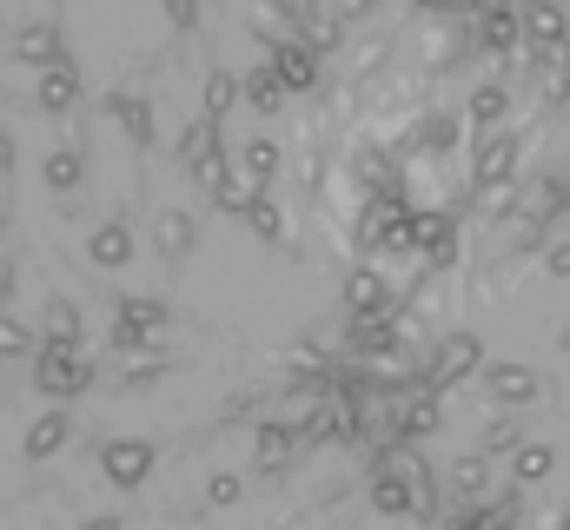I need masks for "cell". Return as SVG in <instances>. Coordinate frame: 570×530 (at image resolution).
Wrapping results in <instances>:
<instances>
[{
    "label": "cell",
    "instance_id": "6da1fadb",
    "mask_svg": "<svg viewBox=\"0 0 570 530\" xmlns=\"http://www.w3.org/2000/svg\"><path fill=\"white\" fill-rule=\"evenodd\" d=\"M478 365H484V338H478V332H451V338H444V345L431 352V365H425V385H431L438 398H444L451 385H458V379H471Z\"/></svg>",
    "mask_w": 570,
    "mask_h": 530
},
{
    "label": "cell",
    "instance_id": "7a4b0ae2",
    "mask_svg": "<svg viewBox=\"0 0 570 530\" xmlns=\"http://www.w3.org/2000/svg\"><path fill=\"white\" fill-rule=\"evenodd\" d=\"M33 385H40L47 398H80L87 385H94V365L80 359V345H47V352H40Z\"/></svg>",
    "mask_w": 570,
    "mask_h": 530
},
{
    "label": "cell",
    "instance_id": "3957f363",
    "mask_svg": "<svg viewBox=\"0 0 570 530\" xmlns=\"http://www.w3.org/2000/svg\"><path fill=\"white\" fill-rule=\"evenodd\" d=\"M518 153H524V139L518 132H498V139H484L478 146V159H471V193H491V186H511L518 179Z\"/></svg>",
    "mask_w": 570,
    "mask_h": 530
},
{
    "label": "cell",
    "instance_id": "277c9868",
    "mask_svg": "<svg viewBox=\"0 0 570 530\" xmlns=\"http://www.w3.org/2000/svg\"><path fill=\"white\" fill-rule=\"evenodd\" d=\"M419 53H425V73H451L464 53H478V40H471V20H431L425 40H419Z\"/></svg>",
    "mask_w": 570,
    "mask_h": 530
},
{
    "label": "cell",
    "instance_id": "5b68a950",
    "mask_svg": "<svg viewBox=\"0 0 570 530\" xmlns=\"http://www.w3.org/2000/svg\"><path fill=\"white\" fill-rule=\"evenodd\" d=\"M471 40H478V53H491L498 67H511L518 47H524V20H518V7H491V13H478Z\"/></svg>",
    "mask_w": 570,
    "mask_h": 530
},
{
    "label": "cell",
    "instance_id": "8992f818",
    "mask_svg": "<svg viewBox=\"0 0 570 530\" xmlns=\"http://www.w3.org/2000/svg\"><path fill=\"white\" fill-rule=\"evenodd\" d=\"M179 159H186V173H193V179H206V186H213V179L226 173V146H219V120H206V114H199V120L186 127V139H179Z\"/></svg>",
    "mask_w": 570,
    "mask_h": 530
},
{
    "label": "cell",
    "instance_id": "52a82bcc",
    "mask_svg": "<svg viewBox=\"0 0 570 530\" xmlns=\"http://www.w3.org/2000/svg\"><path fill=\"white\" fill-rule=\"evenodd\" d=\"M100 471H107V484L134 491V484L153 478V444H146V438H114V444H100Z\"/></svg>",
    "mask_w": 570,
    "mask_h": 530
},
{
    "label": "cell",
    "instance_id": "ba28073f",
    "mask_svg": "<svg viewBox=\"0 0 570 530\" xmlns=\"http://www.w3.org/2000/svg\"><path fill=\"white\" fill-rule=\"evenodd\" d=\"M524 47H564L570 40V13L558 0H524Z\"/></svg>",
    "mask_w": 570,
    "mask_h": 530
},
{
    "label": "cell",
    "instance_id": "9c48e42d",
    "mask_svg": "<svg viewBox=\"0 0 570 530\" xmlns=\"http://www.w3.org/2000/svg\"><path fill=\"white\" fill-rule=\"evenodd\" d=\"M345 312H352V318L392 312V285L379 278V265H352V272H345Z\"/></svg>",
    "mask_w": 570,
    "mask_h": 530
},
{
    "label": "cell",
    "instance_id": "30bf717a",
    "mask_svg": "<svg viewBox=\"0 0 570 530\" xmlns=\"http://www.w3.org/2000/svg\"><path fill=\"white\" fill-rule=\"evenodd\" d=\"M266 60H273V73H279L285 94H312V87H318V53H312V47L285 40V47H273Z\"/></svg>",
    "mask_w": 570,
    "mask_h": 530
},
{
    "label": "cell",
    "instance_id": "8fae6325",
    "mask_svg": "<svg viewBox=\"0 0 570 530\" xmlns=\"http://www.w3.org/2000/svg\"><path fill=\"white\" fill-rule=\"evenodd\" d=\"M13 53L27 60V67H67V40H60V27L53 20H40V27H20V40H13Z\"/></svg>",
    "mask_w": 570,
    "mask_h": 530
},
{
    "label": "cell",
    "instance_id": "7c38bea8",
    "mask_svg": "<svg viewBox=\"0 0 570 530\" xmlns=\"http://www.w3.org/2000/svg\"><path fill=\"white\" fill-rule=\"evenodd\" d=\"M193 239H199L193 213H179V206H173V213H159V219H153V246H159V259H166V265L186 259V253H193Z\"/></svg>",
    "mask_w": 570,
    "mask_h": 530
},
{
    "label": "cell",
    "instance_id": "4fadbf2b",
    "mask_svg": "<svg viewBox=\"0 0 570 530\" xmlns=\"http://www.w3.org/2000/svg\"><path fill=\"white\" fill-rule=\"evenodd\" d=\"M87 259L100 265V272H120V265L134 259V226H127V219H107V226L87 239Z\"/></svg>",
    "mask_w": 570,
    "mask_h": 530
},
{
    "label": "cell",
    "instance_id": "5bb4252c",
    "mask_svg": "<svg viewBox=\"0 0 570 530\" xmlns=\"http://www.w3.org/2000/svg\"><path fill=\"white\" fill-rule=\"evenodd\" d=\"M372 511H379V518H412V511H419V504H412V478H405V471H392V464H379Z\"/></svg>",
    "mask_w": 570,
    "mask_h": 530
},
{
    "label": "cell",
    "instance_id": "9a60e30c",
    "mask_svg": "<svg viewBox=\"0 0 570 530\" xmlns=\"http://www.w3.org/2000/svg\"><path fill=\"white\" fill-rule=\"evenodd\" d=\"M33 100H40V114H73V107H80V73H73V67H47Z\"/></svg>",
    "mask_w": 570,
    "mask_h": 530
},
{
    "label": "cell",
    "instance_id": "2e32d148",
    "mask_svg": "<svg viewBox=\"0 0 570 530\" xmlns=\"http://www.w3.org/2000/svg\"><path fill=\"white\" fill-rule=\"evenodd\" d=\"M73 438V418L67 411H47V418H33V431H27V464H47L60 444Z\"/></svg>",
    "mask_w": 570,
    "mask_h": 530
},
{
    "label": "cell",
    "instance_id": "e0dca14e",
    "mask_svg": "<svg viewBox=\"0 0 570 530\" xmlns=\"http://www.w3.org/2000/svg\"><path fill=\"white\" fill-rule=\"evenodd\" d=\"M107 114H114V120H120V127H127V139H134V146H153V107H146L140 94H107Z\"/></svg>",
    "mask_w": 570,
    "mask_h": 530
},
{
    "label": "cell",
    "instance_id": "ac0fdd59",
    "mask_svg": "<svg viewBox=\"0 0 570 530\" xmlns=\"http://www.w3.org/2000/svg\"><path fill=\"white\" fill-rule=\"evenodd\" d=\"M484 385H491L498 404H531V398H538V372H524V365H491Z\"/></svg>",
    "mask_w": 570,
    "mask_h": 530
},
{
    "label": "cell",
    "instance_id": "d6986e66",
    "mask_svg": "<svg viewBox=\"0 0 570 530\" xmlns=\"http://www.w3.org/2000/svg\"><path fill=\"white\" fill-rule=\"evenodd\" d=\"M292 451H298V438H292V424H259V478H285V464H292Z\"/></svg>",
    "mask_w": 570,
    "mask_h": 530
},
{
    "label": "cell",
    "instance_id": "ffe728a7",
    "mask_svg": "<svg viewBox=\"0 0 570 530\" xmlns=\"http://www.w3.org/2000/svg\"><path fill=\"white\" fill-rule=\"evenodd\" d=\"M504 114H511V94H504V87H478V94H471V107H464V132L498 127Z\"/></svg>",
    "mask_w": 570,
    "mask_h": 530
},
{
    "label": "cell",
    "instance_id": "44dd1931",
    "mask_svg": "<svg viewBox=\"0 0 570 530\" xmlns=\"http://www.w3.org/2000/svg\"><path fill=\"white\" fill-rule=\"evenodd\" d=\"M239 213H246V226H253L259 239H273V246H292V233H285V213L273 206V199H266V193H253Z\"/></svg>",
    "mask_w": 570,
    "mask_h": 530
},
{
    "label": "cell",
    "instance_id": "7402d4cb",
    "mask_svg": "<svg viewBox=\"0 0 570 530\" xmlns=\"http://www.w3.org/2000/svg\"><path fill=\"white\" fill-rule=\"evenodd\" d=\"M239 94L259 107V114H279V100H285V87H279V73H273V60H259L246 80H239Z\"/></svg>",
    "mask_w": 570,
    "mask_h": 530
},
{
    "label": "cell",
    "instance_id": "603a6c76",
    "mask_svg": "<svg viewBox=\"0 0 570 530\" xmlns=\"http://www.w3.org/2000/svg\"><path fill=\"white\" fill-rule=\"evenodd\" d=\"M239 173H246V186H253V193H266V179L279 173V146H273V139H253V146L239 153Z\"/></svg>",
    "mask_w": 570,
    "mask_h": 530
},
{
    "label": "cell",
    "instance_id": "cb8c5ba5",
    "mask_svg": "<svg viewBox=\"0 0 570 530\" xmlns=\"http://www.w3.org/2000/svg\"><path fill=\"white\" fill-rule=\"evenodd\" d=\"M551 471H558V451H551V444H518V464H511L518 491H524V484H544Z\"/></svg>",
    "mask_w": 570,
    "mask_h": 530
},
{
    "label": "cell",
    "instance_id": "d4e9b609",
    "mask_svg": "<svg viewBox=\"0 0 570 530\" xmlns=\"http://www.w3.org/2000/svg\"><path fill=\"white\" fill-rule=\"evenodd\" d=\"M338 33H345V20H338V13H312V20H298V47H312V53H332V47H338Z\"/></svg>",
    "mask_w": 570,
    "mask_h": 530
},
{
    "label": "cell",
    "instance_id": "484cf974",
    "mask_svg": "<svg viewBox=\"0 0 570 530\" xmlns=\"http://www.w3.org/2000/svg\"><path fill=\"white\" fill-rule=\"evenodd\" d=\"M233 100H239V80H233L226 67H213V73H206V120H226Z\"/></svg>",
    "mask_w": 570,
    "mask_h": 530
},
{
    "label": "cell",
    "instance_id": "4316f807",
    "mask_svg": "<svg viewBox=\"0 0 570 530\" xmlns=\"http://www.w3.org/2000/svg\"><path fill=\"white\" fill-rule=\"evenodd\" d=\"M40 173H47V186H53V193H73V186H80V153H73V146H60V153H47V166H40Z\"/></svg>",
    "mask_w": 570,
    "mask_h": 530
},
{
    "label": "cell",
    "instance_id": "83f0119b",
    "mask_svg": "<svg viewBox=\"0 0 570 530\" xmlns=\"http://www.w3.org/2000/svg\"><path fill=\"white\" fill-rule=\"evenodd\" d=\"M47 345H80V312H73L67 298L47 305Z\"/></svg>",
    "mask_w": 570,
    "mask_h": 530
},
{
    "label": "cell",
    "instance_id": "f1b7e54d",
    "mask_svg": "<svg viewBox=\"0 0 570 530\" xmlns=\"http://www.w3.org/2000/svg\"><path fill=\"white\" fill-rule=\"evenodd\" d=\"M120 325L159 332V325H166V305H159V298H120Z\"/></svg>",
    "mask_w": 570,
    "mask_h": 530
},
{
    "label": "cell",
    "instance_id": "f546056e",
    "mask_svg": "<svg viewBox=\"0 0 570 530\" xmlns=\"http://www.w3.org/2000/svg\"><path fill=\"white\" fill-rule=\"evenodd\" d=\"M451 484H458L464 498H478V491H484V451H464V458H451Z\"/></svg>",
    "mask_w": 570,
    "mask_h": 530
},
{
    "label": "cell",
    "instance_id": "4dcf8cb0",
    "mask_svg": "<svg viewBox=\"0 0 570 530\" xmlns=\"http://www.w3.org/2000/svg\"><path fill=\"white\" fill-rule=\"evenodd\" d=\"M518 438H524V424H518L511 411H498V418H491V438H484V444H491V451H511Z\"/></svg>",
    "mask_w": 570,
    "mask_h": 530
},
{
    "label": "cell",
    "instance_id": "1f68e13d",
    "mask_svg": "<svg viewBox=\"0 0 570 530\" xmlns=\"http://www.w3.org/2000/svg\"><path fill=\"white\" fill-rule=\"evenodd\" d=\"M0 352H7V359H20V352H33V332H27V325H13L7 312H0Z\"/></svg>",
    "mask_w": 570,
    "mask_h": 530
},
{
    "label": "cell",
    "instance_id": "d6a6232c",
    "mask_svg": "<svg viewBox=\"0 0 570 530\" xmlns=\"http://www.w3.org/2000/svg\"><path fill=\"white\" fill-rule=\"evenodd\" d=\"M239 491H246L239 478H213V484H206V504H239Z\"/></svg>",
    "mask_w": 570,
    "mask_h": 530
},
{
    "label": "cell",
    "instance_id": "836d02e7",
    "mask_svg": "<svg viewBox=\"0 0 570 530\" xmlns=\"http://www.w3.org/2000/svg\"><path fill=\"white\" fill-rule=\"evenodd\" d=\"M146 338H153V332H140V325H114V345H120V352H146Z\"/></svg>",
    "mask_w": 570,
    "mask_h": 530
},
{
    "label": "cell",
    "instance_id": "e575fe53",
    "mask_svg": "<svg viewBox=\"0 0 570 530\" xmlns=\"http://www.w3.org/2000/svg\"><path fill=\"white\" fill-rule=\"evenodd\" d=\"M166 13H173V27H193L199 20V0H166Z\"/></svg>",
    "mask_w": 570,
    "mask_h": 530
},
{
    "label": "cell",
    "instance_id": "d590c367",
    "mask_svg": "<svg viewBox=\"0 0 570 530\" xmlns=\"http://www.w3.org/2000/svg\"><path fill=\"white\" fill-rule=\"evenodd\" d=\"M544 272H551V278H570V246H551V253H544Z\"/></svg>",
    "mask_w": 570,
    "mask_h": 530
},
{
    "label": "cell",
    "instance_id": "8d00e7d4",
    "mask_svg": "<svg viewBox=\"0 0 570 530\" xmlns=\"http://www.w3.org/2000/svg\"><path fill=\"white\" fill-rule=\"evenodd\" d=\"M159 372H166V365H153V359H146V365H134V372H127V385H134V392H140V385H153V379H159Z\"/></svg>",
    "mask_w": 570,
    "mask_h": 530
},
{
    "label": "cell",
    "instance_id": "74e56055",
    "mask_svg": "<svg viewBox=\"0 0 570 530\" xmlns=\"http://www.w3.org/2000/svg\"><path fill=\"white\" fill-rule=\"evenodd\" d=\"M372 7H379V0H338V20H365Z\"/></svg>",
    "mask_w": 570,
    "mask_h": 530
},
{
    "label": "cell",
    "instance_id": "f35d334b",
    "mask_svg": "<svg viewBox=\"0 0 570 530\" xmlns=\"http://www.w3.org/2000/svg\"><path fill=\"white\" fill-rule=\"evenodd\" d=\"M451 7H458V0H419V13H431V20H438V13H451Z\"/></svg>",
    "mask_w": 570,
    "mask_h": 530
},
{
    "label": "cell",
    "instance_id": "ab89813d",
    "mask_svg": "<svg viewBox=\"0 0 570 530\" xmlns=\"http://www.w3.org/2000/svg\"><path fill=\"white\" fill-rule=\"evenodd\" d=\"M7 166H13V139L0 132V173H7Z\"/></svg>",
    "mask_w": 570,
    "mask_h": 530
},
{
    "label": "cell",
    "instance_id": "60d3db41",
    "mask_svg": "<svg viewBox=\"0 0 570 530\" xmlns=\"http://www.w3.org/2000/svg\"><path fill=\"white\" fill-rule=\"evenodd\" d=\"M80 530H120V518H94V524H80Z\"/></svg>",
    "mask_w": 570,
    "mask_h": 530
},
{
    "label": "cell",
    "instance_id": "b9f144b4",
    "mask_svg": "<svg viewBox=\"0 0 570 530\" xmlns=\"http://www.w3.org/2000/svg\"><path fill=\"white\" fill-rule=\"evenodd\" d=\"M7 285H13V265H0V298H7Z\"/></svg>",
    "mask_w": 570,
    "mask_h": 530
},
{
    "label": "cell",
    "instance_id": "7bdbcfd3",
    "mask_svg": "<svg viewBox=\"0 0 570 530\" xmlns=\"http://www.w3.org/2000/svg\"><path fill=\"white\" fill-rule=\"evenodd\" d=\"M558 345H564V352H570V325H564V338H558Z\"/></svg>",
    "mask_w": 570,
    "mask_h": 530
}]
</instances>
